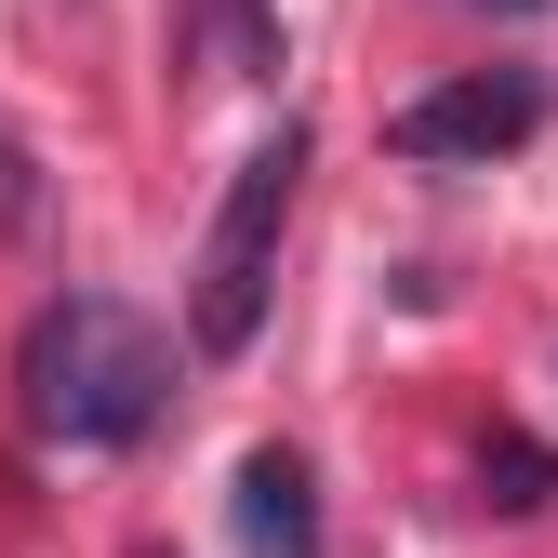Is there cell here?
Masks as SVG:
<instances>
[{"instance_id":"cell-1","label":"cell","mask_w":558,"mask_h":558,"mask_svg":"<svg viewBox=\"0 0 558 558\" xmlns=\"http://www.w3.org/2000/svg\"><path fill=\"white\" fill-rule=\"evenodd\" d=\"M173 399V345L133 319L120 293H66L40 332H27V426L66 439V452H120L147 439Z\"/></svg>"},{"instance_id":"cell-2","label":"cell","mask_w":558,"mask_h":558,"mask_svg":"<svg viewBox=\"0 0 558 558\" xmlns=\"http://www.w3.org/2000/svg\"><path fill=\"white\" fill-rule=\"evenodd\" d=\"M293 173H306V133L279 120L266 147L227 173L214 227H199V266H186V345L199 360H240L266 332V293H279V227H293Z\"/></svg>"},{"instance_id":"cell-3","label":"cell","mask_w":558,"mask_h":558,"mask_svg":"<svg viewBox=\"0 0 558 558\" xmlns=\"http://www.w3.org/2000/svg\"><path fill=\"white\" fill-rule=\"evenodd\" d=\"M532 133H545V81H532V66H465V81L412 94V107L386 120V147L426 160V173H452V160H506V147H532Z\"/></svg>"},{"instance_id":"cell-4","label":"cell","mask_w":558,"mask_h":558,"mask_svg":"<svg viewBox=\"0 0 558 558\" xmlns=\"http://www.w3.org/2000/svg\"><path fill=\"white\" fill-rule=\"evenodd\" d=\"M240 545L253 558H332L319 545V493H306V452H240Z\"/></svg>"},{"instance_id":"cell-5","label":"cell","mask_w":558,"mask_h":558,"mask_svg":"<svg viewBox=\"0 0 558 558\" xmlns=\"http://www.w3.org/2000/svg\"><path fill=\"white\" fill-rule=\"evenodd\" d=\"M478 493H493V506H545V493H558V452L493 439V452H478Z\"/></svg>"},{"instance_id":"cell-6","label":"cell","mask_w":558,"mask_h":558,"mask_svg":"<svg viewBox=\"0 0 558 558\" xmlns=\"http://www.w3.org/2000/svg\"><path fill=\"white\" fill-rule=\"evenodd\" d=\"M53 214V186H40V160H27V133H0V240H27Z\"/></svg>"},{"instance_id":"cell-7","label":"cell","mask_w":558,"mask_h":558,"mask_svg":"<svg viewBox=\"0 0 558 558\" xmlns=\"http://www.w3.org/2000/svg\"><path fill=\"white\" fill-rule=\"evenodd\" d=\"M199 14H214V40H227V53H240V66H253V53H266V0H199Z\"/></svg>"},{"instance_id":"cell-8","label":"cell","mask_w":558,"mask_h":558,"mask_svg":"<svg viewBox=\"0 0 558 558\" xmlns=\"http://www.w3.org/2000/svg\"><path fill=\"white\" fill-rule=\"evenodd\" d=\"M506 14H532V0H506Z\"/></svg>"}]
</instances>
